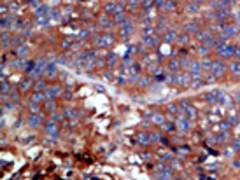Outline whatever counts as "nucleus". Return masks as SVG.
<instances>
[{"mask_svg":"<svg viewBox=\"0 0 240 180\" xmlns=\"http://www.w3.org/2000/svg\"><path fill=\"white\" fill-rule=\"evenodd\" d=\"M216 53L219 54V58H231V56L237 54V47L228 44V42H224V44H217Z\"/></svg>","mask_w":240,"mask_h":180,"instance_id":"1","label":"nucleus"},{"mask_svg":"<svg viewBox=\"0 0 240 180\" xmlns=\"http://www.w3.org/2000/svg\"><path fill=\"white\" fill-rule=\"evenodd\" d=\"M112 42H114V37H112L111 33H105V35H96V37L93 39L95 47H98V49H102V47H109Z\"/></svg>","mask_w":240,"mask_h":180,"instance_id":"2","label":"nucleus"},{"mask_svg":"<svg viewBox=\"0 0 240 180\" xmlns=\"http://www.w3.org/2000/svg\"><path fill=\"white\" fill-rule=\"evenodd\" d=\"M224 72H226V65H224L221 60H214V61H212V70H210V74H212V77H214V79L222 77V75H224Z\"/></svg>","mask_w":240,"mask_h":180,"instance_id":"3","label":"nucleus"},{"mask_svg":"<svg viewBox=\"0 0 240 180\" xmlns=\"http://www.w3.org/2000/svg\"><path fill=\"white\" fill-rule=\"evenodd\" d=\"M44 133L49 137V138H58V122L55 119H49L44 124Z\"/></svg>","mask_w":240,"mask_h":180,"instance_id":"4","label":"nucleus"},{"mask_svg":"<svg viewBox=\"0 0 240 180\" xmlns=\"http://www.w3.org/2000/svg\"><path fill=\"white\" fill-rule=\"evenodd\" d=\"M222 35L226 37V39H231V37H239V33H240V26L237 25V23H230V25H224L222 26V32H221Z\"/></svg>","mask_w":240,"mask_h":180,"instance_id":"5","label":"nucleus"},{"mask_svg":"<svg viewBox=\"0 0 240 180\" xmlns=\"http://www.w3.org/2000/svg\"><path fill=\"white\" fill-rule=\"evenodd\" d=\"M46 67H47V63H46V60H37L35 61V65H34V68H32V72L28 74L30 75V79H35V77H39L40 74H44L46 72Z\"/></svg>","mask_w":240,"mask_h":180,"instance_id":"6","label":"nucleus"},{"mask_svg":"<svg viewBox=\"0 0 240 180\" xmlns=\"http://www.w3.org/2000/svg\"><path fill=\"white\" fill-rule=\"evenodd\" d=\"M191 121L187 119V117H184V116H181V117H177L175 119V128H177V131L179 133H187L189 129H191Z\"/></svg>","mask_w":240,"mask_h":180,"instance_id":"7","label":"nucleus"},{"mask_svg":"<svg viewBox=\"0 0 240 180\" xmlns=\"http://www.w3.org/2000/svg\"><path fill=\"white\" fill-rule=\"evenodd\" d=\"M28 126L34 128V129L42 128V126H44V117H42L40 114H32V116L28 117Z\"/></svg>","mask_w":240,"mask_h":180,"instance_id":"8","label":"nucleus"},{"mask_svg":"<svg viewBox=\"0 0 240 180\" xmlns=\"http://www.w3.org/2000/svg\"><path fill=\"white\" fill-rule=\"evenodd\" d=\"M44 95H46V98L47 100H55V98H58L60 95H61V87L60 86H47L46 87V91H44Z\"/></svg>","mask_w":240,"mask_h":180,"instance_id":"9","label":"nucleus"},{"mask_svg":"<svg viewBox=\"0 0 240 180\" xmlns=\"http://www.w3.org/2000/svg\"><path fill=\"white\" fill-rule=\"evenodd\" d=\"M63 116L70 121H75V119H79L81 114H79V110H75L74 107H65V108H63Z\"/></svg>","mask_w":240,"mask_h":180,"instance_id":"10","label":"nucleus"},{"mask_svg":"<svg viewBox=\"0 0 240 180\" xmlns=\"http://www.w3.org/2000/svg\"><path fill=\"white\" fill-rule=\"evenodd\" d=\"M14 26H16V18H14V16H4V20H2V28H4V32L9 30V28H14Z\"/></svg>","mask_w":240,"mask_h":180,"instance_id":"11","label":"nucleus"},{"mask_svg":"<svg viewBox=\"0 0 240 180\" xmlns=\"http://www.w3.org/2000/svg\"><path fill=\"white\" fill-rule=\"evenodd\" d=\"M133 32H135V28H133V25H131V23L121 26V37H125V39L131 37V35H133Z\"/></svg>","mask_w":240,"mask_h":180,"instance_id":"12","label":"nucleus"},{"mask_svg":"<svg viewBox=\"0 0 240 180\" xmlns=\"http://www.w3.org/2000/svg\"><path fill=\"white\" fill-rule=\"evenodd\" d=\"M44 75H46V77H56V75H58V67H56V63H47Z\"/></svg>","mask_w":240,"mask_h":180,"instance_id":"13","label":"nucleus"},{"mask_svg":"<svg viewBox=\"0 0 240 180\" xmlns=\"http://www.w3.org/2000/svg\"><path fill=\"white\" fill-rule=\"evenodd\" d=\"M187 70L191 72V75H193V74H203L202 63H200V61H189V68H187Z\"/></svg>","mask_w":240,"mask_h":180,"instance_id":"14","label":"nucleus"},{"mask_svg":"<svg viewBox=\"0 0 240 180\" xmlns=\"http://www.w3.org/2000/svg\"><path fill=\"white\" fill-rule=\"evenodd\" d=\"M210 39H214V35H212L209 30H200V32H198V40H200V42L207 44Z\"/></svg>","mask_w":240,"mask_h":180,"instance_id":"15","label":"nucleus"},{"mask_svg":"<svg viewBox=\"0 0 240 180\" xmlns=\"http://www.w3.org/2000/svg\"><path fill=\"white\" fill-rule=\"evenodd\" d=\"M98 25H100L102 28L109 30V28H112V26H114V21H112L111 18H107V16H102V18L98 20Z\"/></svg>","mask_w":240,"mask_h":180,"instance_id":"16","label":"nucleus"},{"mask_svg":"<svg viewBox=\"0 0 240 180\" xmlns=\"http://www.w3.org/2000/svg\"><path fill=\"white\" fill-rule=\"evenodd\" d=\"M226 18H230V9H217V12H216V21H224Z\"/></svg>","mask_w":240,"mask_h":180,"instance_id":"17","label":"nucleus"},{"mask_svg":"<svg viewBox=\"0 0 240 180\" xmlns=\"http://www.w3.org/2000/svg\"><path fill=\"white\" fill-rule=\"evenodd\" d=\"M137 142H139L140 145H149V143H151L149 133H139V135H137Z\"/></svg>","mask_w":240,"mask_h":180,"instance_id":"18","label":"nucleus"},{"mask_svg":"<svg viewBox=\"0 0 240 180\" xmlns=\"http://www.w3.org/2000/svg\"><path fill=\"white\" fill-rule=\"evenodd\" d=\"M230 72H231L237 79H240V61H233V63H230Z\"/></svg>","mask_w":240,"mask_h":180,"instance_id":"19","label":"nucleus"},{"mask_svg":"<svg viewBox=\"0 0 240 180\" xmlns=\"http://www.w3.org/2000/svg\"><path fill=\"white\" fill-rule=\"evenodd\" d=\"M46 98V95L44 93H40V91H35L34 95H32V98H30V103H40V101Z\"/></svg>","mask_w":240,"mask_h":180,"instance_id":"20","label":"nucleus"},{"mask_svg":"<svg viewBox=\"0 0 240 180\" xmlns=\"http://www.w3.org/2000/svg\"><path fill=\"white\" fill-rule=\"evenodd\" d=\"M28 53H30V49H28L26 46H19L18 51H16V54H18L21 60H23V58H26V56H28Z\"/></svg>","mask_w":240,"mask_h":180,"instance_id":"21","label":"nucleus"},{"mask_svg":"<svg viewBox=\"0 0 240 180\" xmlns=\"http://www.w3.org/2000/svg\"><path fill=\"white\" fill-rule=\"evenodd\" d=\"M30 87H32V79H30V77L26 80H21V82H19V91H28Z\"/></svg>","mask_w":240,"mask_h":180,"instance_id":"22","label":"nucleus"},{"mask_svg":"<svg viewBox=\"0 0 240 180\" xmlns=\"http://www.w3.org/2000/svg\"><path fill=\"white\" fill-rule=\"evenodd\" d=\"M47 12H49V9L46 5H37L35 7V14L37 16H47Z\"/></svg>","mask_w":240,"mask_h":180,"instance_id":"23","label":"nucleus"},{"mask_svg":"<svg viewBox=\"0 0 240 180\" xmlns=\"http://www.w3.org/2000/svg\"><path fill=\"white\" fill-rule=\"evenodd\" d=\"M212 70V61L210 60H203L202 61V72L203 74H207V72H210Z\"/></svg>","mask_w":240,"mask_h":180,"instance_id":"24","label":"nucleus"},{"mask_svg":"<svg viewBox=\"0 0 240 180\" xmlns=\"http://www.w3.org/2000/svg\"><path fill=\"white\" fill-rule=\"evenodd\" d=\"M46 110H47L49 114H55V110H56L55 100H47V101H46Z\"/></svg>","mask_w":240,"mask_h":180,"instance_id":"25","label":"nucleus"},{"mask_svg":"<svg viewBox=\"0 0 240 180\" xmlns=\"http://www.w3.org/2000/svg\"><path fill=\"white\" fill-rule=\"evenodd\" d=\"M189 79H191V75H187V74H179V84H181V86L189 84Z\"/></svg>","mask_w":240,"mask_h":180,"instance_id":"26","label":"nucleus"},{"mask_svg":"<svg viewBox=\"0 0 240 180\" xmlns=\"http://www.w3.org/2000/svg\"><path fill=\"white\" fill-rule=\"evenodd\" d=\"M152 122H154V124L163 126V124H165V117H163L161 114H154V116H152Z\"/></svg>","mask_w":240,"mask_h":180,"instance_id":"27","label":"nucleus"},{"mask_svg":"<svg viewBox=\"0 0 240 180\" xmlns=\"http://www.w3.org/2000/svg\"><path fill=\"white\" fill-rule=\"evenodd\" d=\"M168 68H170L172 72H177V70L181 68V61H179V60H172V61H170V65H168Z\"/></svg>","mask_w":240,"mask_h":180,"instance_id":"28","label":"nucleus"},{"mask_svg":"<svg viewBox=\"0 0 240 180\" xmlns=\"http://www.w3.org/2000/svg\"><path fill=\"white\" fill-rule=\"evenodd\" d=\"M174 9H175V2L174 0H165V5H163L161 11H174Z\"/></svg>","mask_w":240,"mask_h":180,"instance_id":"29","label":"nucleus"},{"mask_svg":"<svg viewBox=\"0 0 240 180\" xmlns=\"http://www.w3.org/2000/svg\"><path fill=\"white\" fill-rule=\"evenodd\" d=\"M177 39V33H175V30H170L168 33L165 35V42H174V40Z\"/></svg>","mask_w":240,"mask_h":180,"instance_id":"30","label":"nucleus"},{"mask_svg":"<svg viewBox=\"0 0 240 180\" xmlns=\"http://www.w3.org/2000/svg\"><path fill=\"white\" fill-rule=\"evenodd\" d=\"M34 87H35V91H40V93H42V91H46V87H47V86H46V82H44V80H37Z\"/></svg>","mask_w":240,"mask_h":180,"instance_id":"31","label":"nucleus"},{"mask_svg":"<svg viewBox=\"0 0 240 180\" xmlns=\"http://www.w3.org/2000/svg\"><path fill=\"white\" fill-rule=\"evenodd\" d=\"M186 32H200L198 30V23H187L186 25Z\"/></svg>","mask_w":240,"mask_h":180,"instance_id":"32","label":"nucleus"},{"mask_svg":"<svg viewBox=\"0 0 240 180\" xmlns=\"http://www.w3.org/2000/svg\"><path fill=\"white\" fill-rule=\"evenodd\" d=\"M37 25L47 26V25H49V20H47V16H37Z\"/></svg>","mask_w":240,"mask_h":180,"instance_id":"33","label":"nucleus"},{"mask_svg":"<svg viewBox=\"0 0 240 180\" xmlns=\"http://www.w3.org/2000/svg\"><path fill=\"white\" fill-rule=\"evenodd\" d=\"M151 77H147V75H146V77H142V79L139 80V86H140V87H146V86H149V84H151Z\"/></svg>","mask_w":240,"mask_h":180,"instance_id":"34","label":"nucleus"},{"mask_svg":"<svg viewBox=\"0 0 240 180\" xmlns=\"http://www.w3.org/2000/svg\"><path fill=\"white\" fill-rule=\"evenodd\" d=\"M198 11H200L198 4H189V5H187V12H189V14H191V12H193V14H196Z\"/></svg>","mask_w":240,"mask_h":180,"instance_id":"35","label":"nucleus"},{"mask_svg":"<svg viewBox=\"0 0 240 180\" xmlns=\"http://www.w3.org/2000/svg\"><path fill=\"white\" fill-rule=\"evenodd\" d=\"M179 110H181L179 103H170V105H168V112H172V114H177Z\"/></svg>","mask_w":240,"mask_h":180,"instance_id":"36","label":"nucleus"},{"mask_svg":"<svg viewBox=\"0 0 240 180\" xmlns=\"http://www.w3.org/2000/svg\"><path fill=\"white\" fill-rule=\"evenodd\" d=\"M177 42H179V44H187V42H189V35H187V33L177 35Z\"/></svg>","mask_w":240,"mask_h":180,"instance_id":"37","label":"nucleus"},{"mask_svg":"<svg viewBox=\"0 0 240 180\" xmlns=\"http://www.w3.org/2000/svg\"><path fill=\"white\" fill-rule=\"evenodd\" d=\"M149 137H151V142H160V140H161V135H160L158 131H151V133H149Z\"/></svg>","mask_w":240,"mask_h":180,"instance_id":"38","label":"nucleus"},{"mask_svg":"<svg viewBox=\"0 0 240 180\" xmlns=\"http://www.w3.org/2000/svg\"><path fill=\"white\" fill-rule=\"evenodd\" d=\"M205 100L209 101V103H217V100H216V91H212V93H209V95L205 96Z\"/></svg>","mask_w":240,"mask_h":180,"instance_id":"39","label":"nucleus"},{"mask_svg":"<svg viewBox=\"0 0 240 180\" xmlns=\"http://www.w3.org/2000/svg\"><path fill=\"white\" fill-rule=\"evenodd\" d=\"M139 4H140L139 0H130V2H128V9H130V11H137Z\"/></svg>","mask_w":240,"mask_h":180,"instance_id":"40","label":"nucleus"},{"mask_svg":"<svg viewBox=\"0 0 240 180\" xmlns=\"http://www.w3.org/2000/svg\"><path fill=\"white\" fill-rule=\"evenodd\" d=\"M105 12H107V14H116V4L105 5Z\"/></svg>","mask_w":240,"mask_h":180,"instance_id":"41","label":"nucleus"},{"mask_svg":"<svg viewBox=\"0 0 240 180\" xmlns=\"http://www.w3.org/2000/svg\"><path fill=\"white\" fill-rule=\"evenodd\" d=\"M9 91H11V86H9L5 80H2V95H7Z\"/></svg>","mask_w":240,"mask_h":180,"instance_id":"42","label":"nucleus"},{"mask_svg":"<svg viewBox=\"0 0 240 180\" xmlns=\"http://www.w3.org/2000/svg\"><path fill=\"white\" fill-rule=\"evenodd\" d=\"M39 110H40V105L39 103H30V112L32 114H39Z\"/></svg>","mask_w":240,"mask_h":180,"instance_id":"43","label":"nucleus"},{"mask_svg":"<svg viewBox=\"0 0 240 180\" xmlns=\"http://www.w3.org/2000/svg\"><path fill=\"white\" fill-rule=\"evenodd\" d=\"M116 61H117V58H116V54H109V56H107V63H109V65H111V67H114V65H116Z\"/></svg>","mask_w":240,"mask_h":180,"instance_id":"44","label":"nucleus"},{"mask_svg":"<svg viewBox=\"0 0 240 180\" xmlns=\"http://www.w3.org/2000/svg\"><path fill=\"white\" fill-rule=\"evenodd\" d=\"M198 53H200V54H202V56H205V54H209V47H207V46H205V44H203L202 47H200V51H198Z\"/></svg>","mask_w":240,"mask_h":180,"instance_id":"45","label":"nucleus"},{"mask_svg":"<svg viewBox=\"0 0 240 180\" xmlns=\"http://www.w3.org/2000/svg\"><path fill=\"white\" fill-rule=\"evenodd\" d=\"M152 4H154V0H144V2H142V5H144V9H149V7H151Z\"/></svg>","mask_w":240,"mask_h":180,"instance_id":"46","label":"nucleus"},{"mask_svg":"<svg viewBox=\"0 0 240 180\" xmlns=\"http://www.w3.org/2000/svg\"><path fill=\"white\" fill-rule=\"evenodd\" d=\"M53 119H55L56 122H60V121L63 119V114H56V112H55V114H53Z\"/></svg>","mask_w":240,"mask_h":180,"instance_id":"47","label":"nucleus"},{"mask_svg":"<svg viewBox=\"0 0 240 180\" xmlns=\"http://www.w3.org/2000/svg\"><path fill=\"white\" fill-rule=\"evenodd\" d=\"M163 5H165V0H156V7H158L160 11L163 9Z\"/></svg>","mask_w":240,"mask_h":180,"instance_id":"48","label":"nucleus"},{"mask_svg":"<svg viewBox=\"0 0 240 180\" xmlns=\"http://www.w3.org/2000/svg\"><path fill=\"white\" fill-rule=\"evenodd\" d=\"M233 150H240V140H233Z\"/></svg>","mask_w":240,"mask_h":180,"instance_id":"49","label":"nucleus"},{"mask_svg":"<svg viewBox=\"0 0 240 180\" xmlns=\"http://www.w3.org/2000/svg\"><path fill=\"white\" fill-rule=\"evenodd\" d=\"M228 128H230V122H221V129H224V131H226Z\"/></svg>","mask_w":240,"mask_h":180,"instance_id":"50","label":"nucleus"},{"mask_svg":"<svg viewBox=\"0 0 240 180\" xmlns=\"http://www.w3.org/2000/svg\"><path fill=\"white\" fill-rule=\"evenodd\" d=\"M235 20H237V25L240 26V11H237V12H235Z\"/></svg>","mask_w":240,"mask_h":180,"instance_id":"51","label":"nucleus"},{"mask_svg":"<svg viewBox=\"0 0 240 180\" xmlns=\"http://www.w3.org/2000/svg\"><path fill=\"white\" fill-rule=\"evenodd\" d=\"M51 20H60V14L58 12H51Z\"/></svg>","mask_w":240,"mask_h":180,"instance_id":"52","label":"nucleus"},{"mask_svg":"<svg viewBox=\"0 0 240 180\" xmlns=\"http://www.w3.org/2000/svg\"><path fill=\"white\" fill-rule=\"evenodd\" d=\"M235 101H237V103H240V91H237V93H235Z\"/></svg>","mask_w":240,"mask_h":180,"instance_id":"53","label":"nucleus"},{"mask_svg":"<svg viewBox=\"0 0 240 180\" xmlns=\"http://www.w3.org/2000/svg\"><path fill=\"white\" fill-rule=\"evenodd\" d=\"M126 82H128V80L125 79V77H121V79H117V84H126Z\"/></svg>","mask_w":240,"mask_h":180,"instance_id":"54","label":"nucleus"},{"mask_svg":"<svg viewBox=\"0 0 240 180\" xmlns=\"http://www.w3.org/2000/svg\"><path fill=\"white\" fill-rule=\"evenodd\" d=\"M231 164H233V168H240V161H233Z\"/></svg>","mask_w":240,"mask_h":180,"instance_id":"55","label":"nucleus"},{"mask_svg":"<svg viewBox=\"0 0 240 180\" xmlns=\"http://www.w3.org/2000/svg\"><path fill=\"white\" fill-rule=\"evenodd\" d=\"M11 98H12L14 101H18V95H16V93H12V95H11Z\"/></svg>","mask_w":240,"mask_h":180,"instance_id":"56","label":"nucleus"},{"mask_svg":"<svg viewBox=\"0 0 240 180\" xmlns=\"http://www.w3.org/2000/svg\"><path fill=\"white\" fill-rule=\"evenodd\" d=\"M125 2H126V0H119V4H125Z\"/></svg>","mask_w":240,"mask_h":180,"instance_id":"57","label":"nucleus"},{"mask_svg":"<svg viewBox=\"0 0 240 180\" xmlns=\"http://www.w3.org/2000/svg\"><path fill=\"white\" fill-rule=\"evenodd\" d=\"M239 40H240V33H239Z\"/></svg>","mask_w":240,"mask_h":180,"instance_id":"58","label":"nucleus"},{"mask_svg":"<svg viewBox=\"0 0 240 180\" xmlns=\"http://www.w3.org/2000/svg\"><path fill=\"white\" fill-rule=\"evenodd\" d=\"M5 2H9V0H5Z\"/></svg>","mask_w":240,"mask_h":180,"instance_id":"59","label":"nucleus"}]
</instances>
